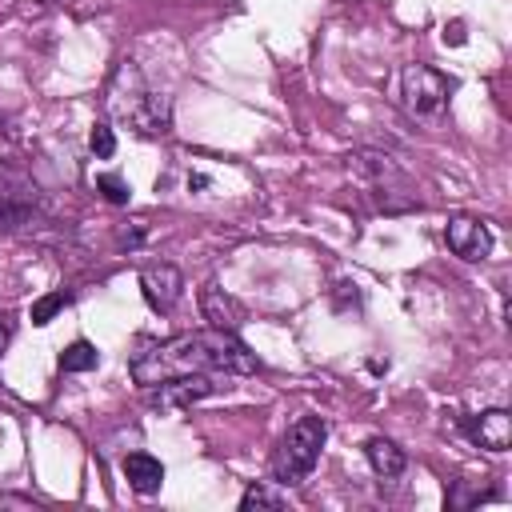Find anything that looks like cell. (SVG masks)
<instances>
[{
    "mask_svg": "<svg viewBox=\"0 0 512 512\" xmlns=\"http://www.w3.org/2000/svg\"><path fill=\"white\" fill-rule=\"evenodd\" d=\"M260 360L248 352V344L236 332L204 328V332H180L172 340L148 344L132 356V380L140 388L164 384L172 376H196V372H224V376H248Z\"/></svg>",
    "mask_w": 512,
    "mask_h": 512,
    "instance_id": "6da1fadb",
    "label": "cell"
},
{
    "mask_svg": "<svg viewBox=\"0 0 512 512\" xmlns=\"http://www.w3.org/2000/svg\"><path fill=\"white\" fill-rule=\"evenodd\" d=\"M324 440H328V424L320 416H300L296 424H288V432L280 436V444L272 452V480L284 488L308 480V472L320 460Z\"/></svg>",
    "mask_w": 512,
    "mask_h": 512,
    "instance_id": "7a4b0ae2",
    "label": "cell"
},
{
    "mask_svg": "<svg viewBox=\"0 0 512 512\" xmlns=\"http://www.w3.org/2000/svg\"><path fill=\"white\" fill-rule=\"evenodd\" d=\"M356 168L368 172L372 180V192H376V204L384 212H404V208H420V196L412 192L408 176L388 160V156H376V152H360L356 156Z\"/></svg>",
    "mask_w": 512,
    "mask_h": 512,
    "instance_id": "3957f363",
    "label": "cell"
},
{
    "mask_svg": "<svg viewBox=\"0 0 512 512\" xmlns=\"http://www.w3.org/2000/svg\"><path fill=\"white\" fill-rule=\"evenodd\" d=\"M452 92V80L428 64H404L400 72V96L412 116H436Z\"/></svg>",
    "mask_w": 512,
    "mask_h": 512,
    "instance_id": "277c9868",
    "label": "cell"
},
{
    "mask_svg": "<svg viewBox=\"0 0 512 512\" xmlns=\"http://www.w3.org/2000/svg\"><path fill=\"white\" fill-rule=\"evenodd\" d=\"M220 384L208 380V372H196V376H172L164 384H152V404L156 408H168V412H180L204 396H212Z\"/></svg>",
    "mask_w": 512,
    "mask_h": 512,
    "instance_id": "5b68a950",
    "label": "cell"
},
{
    "mask_svg": "<svg viewBox=\"0 0 512 512\" xmlns=\"http://www.w3.org/2000/svg\"><path fill=\"white\" fill-rule=\"evenodd\" d=\"M444 240H448V248H452L460 260H472V264L492 252V232H488V224L476 220V216H452L448 228H444Z\"/></svg>",
    "mask_w": 512,
    "mask_h": 512,
    "instance_id": "8992f818",
    "label": "cell"
},
{
    "mask_svg": "<svg viewBox=\"0 0 512 512\" xmlns=\"http://www.w3.org/2000/svg\"><path fill=\"white\" fill-rule=\"evenodd\" d=\"M180 288H184V276H180V268L176 264H148L144 272H140V292H144V300L156 308V312H172L176 308V300H180Z\"/></svg>",
    "mask_w": 512,
    "mask_h": 512,
    "instance_id": "52a82bcc",
    "label": "cell"
},
{
    "mask_svg": "<svg viewBox=\"0 0 512 512\" xmlns=\"http://www.w3.org/2000/svg\"><path fill=\"white\" fill-rule=\"evenodd\" d=\"M460 428H464V436L472 444H480L488 452H508V444H512V416L504 408H488L480 416H464Z\"/></svg>",
    "mask_w": 512,
    "mask_h": 512,
    "instance_id": "ba28073f",
    "label": "cell"
},
{
    "mask_svg": "<svg viewBox=\"0 0 512 512\" xmlns=\"http://www.w3.org/2000/svg\"><path fill=\"white\" fill-rule=\"evenodd\" d=\"M120 112L128 116V124L140 132V136H164L168 132V100L156 96V92H136L128 104H120Z\"/></svg>",
    "mask_w": 512,
    "mask_h": 512,
    "instance_id": "9c48e42d",
    "label": "cell"
},
{
    "mask_svg": "<svg viewBox=\"0 0 512 512\" xmlns=\"http://www.w3.org/2000/svg\"><path fill=\"white\" fill-rule=\"evenodd\" d=\"M200 312H204L208 328H224V332H236L240 320H244V308H240L224 288H216V284H208V288L200 292Z\"/></svg>",
    "mask_w": 512,
    "mask_h": 512,
    "instance_id": "30bf717a",
    "label": "cell"
},
{
    "mask_svg": "<svg viewBox=\"0 0 512 512\" xmlns=\"http://www.w3.org/2000/svg\"><path fill=\"white\" fill-rule=\"evenodd\" d=\"M120 468H124L128 484H132L140 496H152V492H160V484H164V464H160L156 456H148V452H128Z\"/></svg>",
    "mask_w": 512,
    "mask_h": 512,
    "instance_id": "8fae6325",
    "label": "cell"
},
{
    "mask_svg": "<svg viewBox=\"0 0 512 512\" xmlns=\"http://www.w3.org/2000/svg\"><path fill=\"white\" fill-rule=\"evenodd\" d=\"M364 456H368V464H372V472L376 476H384V480H392V476H400L404 472V452L388 440V436H372L368 444H364Z\"/></svg>",
    "mask_w": 512,
    "mask_h": 512,
    "instance_id": "7c38bea8",
    "label": "cell"
},
{
    "mask_svg": "<svg viewBox=\"0 0 512 512\" xmlns=\"http://www.w3.org/2000/svg\"><path fill=\"white\" fill-rule=\"evenodd\" d=\"M100 364V352H96V344H88V340H72L64 352H60V368L64 372H92Z\"/></svg>",
    "mask_w": 512,
    "mask_h": 512,
    "instance_id": "4fadbf2b",
    "label": "cell"
},
{
    "mask_svg": "<svg viewBox=\"0 0 512 512\" xmlns=\"http://www.w3.org/2000/svg\"><path fill=\"white\" fill-rule=\"evenodd\" d=\"M240 508L244 512H252V508H284V496L272 492L268 484H248L244 496H240Z\"/></svg>",
    "mask_w": 512,
    "mask_h": 512,
    "instance_id": "5bb4252c",
    "label": "cell"
},
{
    "mask_svg": "<svg viewBox=\"0 0 512 512\" xmlns=\"http://www.w3.org/2000/svg\"><path fill=\"white\" fill-rule=\"evenodd\" d=\"M96 188L104 192L108 204H128V196H132V188L124 184V176H116V172H100L96 176Z\"/></svg>",
    "mask_w": 512,
    "mask_h": 512,
    "instance_id": "9a60e30c",
    "label": "cell"
},
{
    "mask_svg": "<svg viewBox=\"0 0 512 512\" xmlns=\"http://www.w3.org/2000/svg\"><path fill=\"white\" fill-rule=\"evenodd\" d=\"M64 304H68V296H64V292H48V296H40V300L32 304V312H28V316H32V324H40V328H44V324L64 308Z\"/></svg>",
    "mask_w": 512,
    "mask_h": 512,
    "instance_id": "2e32d148",
    "label": "cell"
},
{
    "mask_svg": "<svg viewBox=\"0 0 512 512\" xmlns=\"http://www.w3.org/2000/svg\"><path fill=\"white\" fill-rule=\"evenodd\" d=\"M88 144H92V152L100 156V160H108L112 152H116V132H112V124H92V132H88Z\"/></svg>",
    "mask_w": 512,
    "mask_h": 512,
    "instance_id": "e0dca14e",
    "label": "cell"
},
{
    "mask_svg": "<svg viewBox=\"0 0 512 512\" xmlns=\"http://www.w3.org/2000/svg\"><path fill=\"white\" fill-rule=\"evenodd\" d=\"M468 40V32H464V20H452V24H444V44H464Z\"/></svg>",
    "mask_w": 512,
    "mask_h": 512,
    "instance_id": "ac0fdd59",
    "label": "cell"
},
{
    "mask_svg": "<svg viewBox=\"0 0 512 512\" xmlns=\"http://www.w3.org/2000/svg\"><path fill=\"white\" fill-rule=\"evenodd\" d=\"M188 188H208V176H204V172H192V176H188Z\"/></svg>",
    "mask_w": 512,
    "mask_h": 512,
    "instance_id": "d6986e66",
    "label": "cell"
},
{
    "mask_svg": "<svg viewBox=\"0 0 512 512\" xmlns=\"http://www.w3.org/2000/svg\"><path fill=\"white\" fill-rule=\"evenodd\" d=\"M4 344H8V324L0 320V352H4Z\"/></svg>",
    "mask_w": 512,
    "mask_h": 512,
    "instance_id": "ffe728a7",
    "label": "cell"
}]
</instances>
